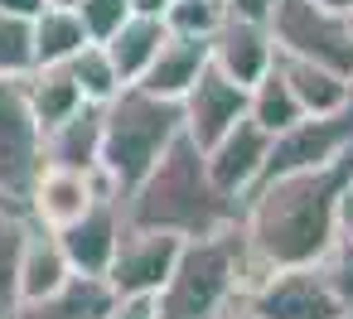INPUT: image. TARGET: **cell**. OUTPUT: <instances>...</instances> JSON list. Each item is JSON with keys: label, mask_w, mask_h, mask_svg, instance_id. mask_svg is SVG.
<instances>
[{"label": "cell", "mask_w": 353, "mask_h": 319, "mask_svg": "<svg viewBox=\"0 0 353 319\" xmlns=\"http://www.w3.org/2000/svg\"><path fill=\"white\" fill-rule=\"evenodd\" d=\"M353 194V150L324 165L266 174L242 194V237L256 266H310L343 227Z\"/></svg>", "instance_id": "obj_1"}, {"label": "cell", "mask_w": 353, "mask_h": 319, "mask_svg": "<svg viewBox=\"0 0 353 319\" xmlns=\"http://www.w3.org/2000/svg\"><path fill=\"white\" fill-rule=\"evenodd\" d=\"M242 213L237 198H228L213 179H208V165H203V150L179 131L170 141V150L145 169V179L121 198V218L136 223V227H160V232H174V237H208V232H223L232 227Z\"/></svg>", "instance_id": "obj_2"}, {"label": "cell", "mask_w": 353, "mask_h": 319, "mask_svg": "<svg viewBox=\"0 0 353 319\" xmlns=\"http://www.w3.org/2000/svg\"><path fill=\"white\" fill-rule=\"evenodd\" d=\"M261 276H266V266L252 261L242 223H232L223 232H208V237H189L179 247V261H174L170 280L155 295L160 319H213L223 305L247 295Z\"/></svg>", "instance_id": "obj_3"}, {"label": "cell", "mask_w": 353, "mask_h": 319, "mask_svg": "<svg viewBox=\"0 0 353 319\" xmlns=\"http://www.w3.org/2000/svg\"><path fill=\"white\" fill-rule=\"evenodd\" d=\"M184 131L179 121V102L155 97L136 83H126L112 102H102V155H97V174L107 179V189L117 198H126L145 169L170 150V141Z\"/></svg>", "instance_id": "obj_4"}, {"label": "cell", "mask_w": 353, "mask_h": 319, "mask_svg": "<svg viewBox=\"0 0 353 319\" xmlns=\"http://www.w3.org/2000/svg\"><path fill=\"white\" fill-rule=\"evenodd\" d=\"M266 30L276 39V54H295L353 78V10H334L319 0H276Z\"/></svg>", "instance_id": "obj_5"}, {"label": "cell", "mask_w": 353, "mask_h": 319, "mask_svg": "<svg viewBox=\"0 0 353 319\" xmlns=\"http://www.w3.org/2000/svg\"><path fill=\"white\" fill-rule=\"evenodd\" d=\"M39 165H44V131L25 102L20 78L0 73V194L25 208Z\"/></svg>", "instance_id": "obj_6"}, {"label": "cell", "mask_w": 353, "mask_h": 319, "mask_svg": "<svg viewBox=\"0 0 353 319\" xmlns=\"http://www.w3.org/2000/svg\"><path fill=\"white\" fill-rule=\"evenodd\" d=\"M247 305L256 309V319H348L314 261L310 266H271L247 290Z\"/></svg>", "instance_id": "obj_7"}, {"label": "cell", "mask_w": 353, "mask_h": 319, "mask_svg": "<svg viewBox=\"0 0 353 319\" xmlns=\"http://www.w3.org/2000/svg\"><path fill=\"white\" fill-rule=\"evenodd\" d=\"M179 247H184V237H174V232L126 223L117 237L112 266H107V285L117 295H160V285L170 280L174 261H179Z\"/></svg>", "instance_id": "obj_8"}, {"label": "cell", "mask_w": 353, "mask_h": 319, "mask_svg": "<svg viewBox=\"0 0 353 319\" xmlns=\"http://www.w3.org/2000/svg\"><path fill=\"white\" fill-rule=\"evenodd\" d=\"M97 194H112L97 169H68V165H49V160H44L39 174H34V184H30L25 213H30V223L59 232V227H68L73 218H83Z\"/></svg>", "instance_id": "obj_9"}, {"label": "cell", "mask_w": 353, "mask_h": 319, "mask_svg": "<svg viewBox=\"0 0 353 319\" xmlns=\"http://www.w3.org/2000/svg\"><path fill=\"white\" fill-rule=\"evenodd\" d=\"M266 155H271V131H261L252 116H237L208 150H203V165H208V179L242 203V194L261 179L266 169Z\"/></svg>", "instance_id": "obj_10"}, {"label": "cell", "mask_w": 353, "mask_h": 319, "mask_svg": "<svg viewBox=\"0 0 353 319\" xmlns=\"http://www.w3.org/2000/svg\"><path fill=\"white\" fill-rule=\"evenodd\" d=\"M237 116H247V88L242 83H232L228 73H218L213 63L199 73V83L179 97V121H184V136L199 145V150H208Z\"/></svg>", "instance_id": "obj_11"}, {"label": "cell", "mask_w": 353, "mask_h": 319, "mask_svg": "<svg viewBox=\"0 0 353 319\" xmlns=\"http://www.w3.org/2000/svg\"><path fill=\"white\" fill-rule=\"evenodd\" d=\"M121 227H126V218H121V198L117 194H97L83 218L59 227V247H63L73 276H107Z\"/></svg>", "instance_id": "obj_12"}, {"label": "cell", "mask_w": 353, "mask_h": 319, "mask_svg": "<svg viewBox=\"0 0 353 319\" xmlns=\"http://www.w3.org/2000/svg\"><path fill=\"white\" fill-rule=\"evenodd\" d=\"M208 63L218 73H228L232 83L252 88L271 63H276V39L266 25L256 20H237V15H223V25L208 34Z\"/></svg>", "instance_id": "obj_13"}, {"label": "cell", "mask_w": 353, "mask_h": 319, "mask_svg": "<svg viewBox=\"0 0 353 319\" xmlns=\"http://www.w3.org/2000/svg\"><path fill=\"white\" fill-rule=\"evenodd\" d=\"M203 68H208V39H203V34H165L160 54L150 59V68L141 73V83H136V88H145V92H155V97L179 102V97L199 83V73H203Z\"/></svg>", "instance_id": "obj_14"}, {"label": "cell", "mask_w": 353, "mask_h": 319, "mask_svg": "<svg viewBox=\"0 0 353 319\" xmlns=\"http://www.w3.org/2000/svg\"><path fill=\"white\" fill-rule=\"evenodd\" d=\"M102 155V102H83L63 121L44 131V160L68 165V169H97Z\"/></svg>", "instance_id": "obj_15"}, {"label": "cell", "mask_w": 353, "mask_h": 319, "mask_svg": "<svg viewBox=\"0 0 353 319\" xmlns=\"http://www.w3.org/2000/svg\"><path fill=\"white\" fill-rule=\"evenodd\" d=\"M68 276H73V266H68V256H63V247H59V232L30 223V227H25V242H20V271H15L20 305L54 295Z\"/></svg>", "instance_id": "obj_16"}, {"label": "cell", "mask_w": 353, "mask_h": 319, "mask_svg": "<svg viewBox=\"0 0 353 319\" xmlns=\"http://www.w3.org/2000/svg\"><path fill=\"white\" fill-rule=\"evenodd\" d=\"M112 300L117 290L107 285V276H68L54 295L15 305V319H102Z\"/></svg>", "instance_id": "obj_17"}, {"label": "cell", "mask_w": 353, "mask_h": 319, "mask_svg": "<svg viewBox=\"0 0 353 319\" xmlns=\"http://www.w3.org/2000/svg\"><path fill=\"white\" fill-rule=\"evenodd\" d=\"M276 68L290 83V92H295L305 116H329V112H339L353 97V78H343V73H334L324 63H310V59H295V54H276Z\"/></svg>", "instance_id": "obj_18"}, {"label": "cell", "mask_w": 353, "mask_h": 319, "mask_svg": "<svg viewBox=\"0 0 353 319\" xmlns=\"http://www.w3.org/2000/svg\"><path fill=\"white\" fill-rule=\"evenodd\" d=\"M165 34H170V30H165L160 15H126L121 30H117L112 39H102V49H107L112 68L121 73V83H141V73H145L150 59L160 54Z\"/></svg>", "instance_id": "obj_19"}, {"label": "cell", "mask_w": 353, "mask_h": 319, "mask_svg": "<svg viewBox=\"0 0 353 319\" xmlns=\"http://www.w3.org/2000/svg\"><path fill=\"white\" fill-rule=\"evenodd\" d=\"M20 88H25V102H30L39 131H49L54 121H63L68 112L83 107V92H78V83L68 78L63 63H34V68L20 78Z\"/></svg>", "instance_id": "obj_20"}, {"label": "cell", "mask_w": 353, "mask_h": 319, "mask_svg": "<svg viewBox=\"0 0 353 319\" xmlns=\"http://www.w3.org/2000/svg\"><path fill=\"white\" fill-rule=\"evenodd\" d=\"M247 116L261 126V131H271V136H281V131H290L305 112H300V102H295V92H290V83L281 78V68L271 63L252 88H247Z\"/></svg>", "instance_id": "obj_21"}, {"label": "cell", "mask_w": 353, "mask_h": 319, "mask_svg": "<svg viewBox=\"0 0 353 319\" xmlns=\"http://www.w3.org/2000/svg\"><path fill=\"white\" fill-rule=\"evenodd\" d=\"M30 30H34V63H63L88 44V30L78 20V10H59V6H44L30 20Z\"/></svg>", "instance_id": "obj_22"}, {"label": "cell", "mask_w": 353, "mask_h": 319, "mask_svg": "<svg viewBox=\"0 0 353 319\" xmlns=\"http://www.w3.org/2000/svg\"><path fill=\"white\" fill-rule=\"evenodd\" d=\"M25 227H30V213L0 194V319H15V305H20L15 271H20V242H25Z\"/></svg>", "instance_id": "obj_23"}, {"label": "cell", "mask_w": 353, "mask_h": 319, "mask_svg": "<svg viewBox=\"0 0 353 319\" xmlns=\"http://www.w3.org/2000/svg\"><path fill=\"white\" fill-rule=\"evenodd\" d=\"M63 68H68V78L78 83V92H83V102H112L126 83H121V73L112 68V59H107V49L102 44H83L73 59H63Z\"/></svg>", "instance_id": "obj_24"}, {"label": "cell", "mask_w": 353, "mask_h": 319, "mask_svg": "<svg viewBox=\"0 0 353 319\" xmlns=\"http://www.w3.org/2000/svg\"><path fill=\"white\" fill-rule=\"evenodd\" d=\"M30 68H34V30H30V20L0 10V73L25 78Z\"/></svg>", "instance_id": "obj_25"}, {"label": "cell", "mask_w": 353, "mask_h": 319, "mask_svg": "<svg viewBox=\"0 0 353 319\" xmlns=\"http://www.w3.org/2000/svg\"><path fill=\"white\" fill-rule=\"evenodd\" d=\"M319 271H324V280H329V290H334V300L343 305V314H353V237L339 227V237L324 247V256L314 261Z\"/></svg>", "instance_id": "obj_26"}, {"label": "cell", "mask_w": 353, "mask_h": 319, "mask_svg": "<svg viewBox=\"0 0 353 319\" xmlns=\"http://www.w3.org/2000/svg\"><path fill=\"white\" fill-rule=\"evenodd\" d=\"M160 20H165L170 34H203L208 39L223 25V10L213 6V0H170Z\"/></svg>", "instance_id": "obj_27"}, {"label": "cell", "mask_w": 353, "mask_h": 319, "mask_svg": "<svg viewBox=\"0 0 353 319\" xmlns=\"http://www.w3.org/2000/svg\"><path fill=\"white\" fill-rule=\"evenodd\" d=\"M78 20H83V30H88V39L92 44H102V39H112L117 30H121V20L131 15V0H78Z\"/></svg>", "instance_id": "obj_28"}, {"label": "cell", "mask_w": 353, "mask_h": 319, "mask_svg": "<svg viewBox=\"0 0 353 319\" xmlns=\"http://www.w3.org/2000/svg\"><path fill=\"white\" fill-rule=\"evenodd\" d=\"M102 319H160V305L155 295H117Z\"/></svg>", "instance_id": "obj_29"}, {"label": "cell", "mask_w": 353, "mask_h": 319, "mask_svg": "<svg viewBox=\"0 0 353 319\" xmlns=\"http://www.w3.org/2000/svg\"><path fill=\"white\" fill-rule=\"evenodd\" d=\"M271 6H276V0H228L223 15H237V20H256V25H266Z\"/></svg>", "instance_id": "obj_30"}, {"label": "cell", "mask_w": 353, "mask_h": 319, "mask_svg": "<svg viewBox=\"0 0 353 319\" xmlns=\"http://www.w3.org/2000/svg\"><path fill=\"white\" fill-rule=\"evenodd\" d=\"M0 10H6V15H25V20H34V15L44 10V0H0Z\"/></svg>", "instance_id": "obj_31"}, {"label": "cell", "mask_w": 353, "mask_h": 319, "mask_svg": "<svg viewBox=\"0 0 353 319\" xmlns=\"http://www.w3.org/2000/svg\"><path fill=\"white\" fill-rule=\"evenodd\" d=\"M213 319H256V309L247 305V295H237V300H232V305H223Z\"/></svg>", "instance_id": "obj_32"}, {"label": "cell", "mask_w": 353, "mask_h": 319, "mask_svg": "<svg viewBox=\"0 0 353 319\" xmlns=\"http://www.w3.org/2000/svg\"><path fill=\"white\" fill-rule=\"evenodd\" d=\"M170 0H131V15H165Z\"/></svg>", "instance_id": "obj_33"}, {"label": "cell", "mask_w": 353, "mask_h": 319, "mask_svg": "<svg viewBox=\"0 0 353 319\" xmlns=\"http://www.w3.org/2000/svg\"><path fill=\"white\" fill-rule=\"evenodd\" d=\"M319 6H334V10H353V0H319Z\"/></svg>", "instance_id": "obj_34"}, {"label": "cell", "mask_w": 353, "mask_h": 319, "mask_svg": "<svg viewBox=\"0 0 353 319\" xmlns=\"http://www.w3.org/2000/svg\"><path fill=\"white\" fill-rule=\"evenodd\" d=\"M44 6H59V10H73V6H78V0H44Z\"/></svg>", "instance_id": "obj_35"}, {"label": "cell", "mask_w": 353, "mask_h": 319, "mask_svg": "<svg viewBox=\"0 0 353 319\" xmlns=\"http://www.w3.org/2000/svg\"><path fill=\"white\" fill-rule=\"evenodd\" d=\"M213 6H218V10H223V6H228V0H213Z\"/></svg>", "instance_id": "obj_36"}, {"label": "cell", "mask_w": 353, "mask_h": 319, "mask_svg": "<svg viewBox=\"0 0 353 319\" xmlns=\"http://www.w3.org/2000/svg\"><path fill=\"white\" fill-rule=\"evenodd\" d=\"M348 319H353V314H348Z\"/></svg>", "instance_id": "obj_37"}]
</instances>
